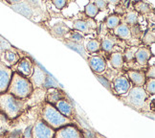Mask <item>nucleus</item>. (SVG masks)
Returning a JSON list of instances; mask_svg holds the SVG:
<instances>
[{"mask_svg":"<svg viewBox=\"0 0 155 138\" xmlns=\"http://www.w3.org/2000/svg\"><path fill=\"white\" fill-rule=\"evenodd\" d=\"M26 100H20L9 93L0 95V112L9 121H14L26 107Z\"/></svg>","mask_w":155,"mask_h":138,"instance_id":"obj_1","label":"nucleus"},{"mask_svg":"<svg viewBox=\"0 0 155 138\" xmlns=\"http://www.w3.org/2000/svg\"><path fill=\"white\" fill-rule=\"evenodd\" d=\"M39 117L42 119V121L46 125H48L50 128H52L55 130L64 127V126L72 125L74 123L72 119H69L63 116L55 106L46 103V102H44L41 105Z\"/></svg>","mask_w":155,"mask_h":138,"instance_id":"obj_2","label":"nucleus"},{"mask_svg":"<svg viewBox=\"0 0 155 138\" xmlns=\"http://www.w3.org/2000/svg\"><path fill=\"white\" fill-rule=\"evenodd\" d=\"M33 92L34 88L28 78L23 77L17 72L13 71V75L11 78L7 93L13 95L14 97L17 99L27 100L33 94Z\"/></svg>","mask_w":155,"mask_h":138,"instance_id":"obj_3","label":"nucleus"},{"mask_svg":"<svg viewBox=\"0 0 155 138\" xmlns=\"http://www.w3.org/2000/svg\"><path fill=\"white\" fill-rule=\"evenodd\" d=\"M120 100L134 109H144L147 106L148 95L144 86H133L129 89L127 95L122 96Z\"/></svg>","mask_w":155,"mask_h":138,"instance_id":"obj_4","label":"nucleus"},{"mask_svg":"<svg viewBox=\"0 0 155 138\" xmlns=\"http://www.w3.org/2000/svg\"><path fill=\"white\" fill-rule=\"evenodd\" d=\"M56 130L46 125L42 119L38 117L33 125L32 138H54Z\"/></svg>","mask_w":155,"mask_h":138,"instance_id":"obj_5","label":"nucleus"},{"mask_svg":"<svg viewBox=\"0 0 155 138\" xmlns=\"http://www.w3.org/2000/svg\"><path fill=\"white\" fill-rule=\"evenodd\" d=\"M48 74L46 73L44 70L40 68V66L37 63H34L33 66V73L28 79L30 82L32 83L33 88L38 89V88H44V85L47 79Z\"/></svg>","mask_w":155,"mask_h":138,"instance_id":"obj_6","label":"nucleus"},{"mask_svg":"<svg viewBox=\"0 0 155 138\" xmlns=\"http://www.w3.org/2000/svg\"><path fill=\"white\" fill-rule=\"evenodd\" d=\"M54 138H83V135L76 125H67L57 130Z\"/></svg>","mask_w":155,"mask_h":138,"instance_id":"obj_7","label":"nucleus"},{"mask_svg":"<svg viewBox=\"0 0 155 138\" xmlns=\"http://www.w3.org/2000/svg\"><path fill=\"white\" fill-rule=\"evenodd\" d=\"M12 75H13V69L0 62V95L7 92Z\"/></svg>","mask_w":155,"mask_h":138,"instance_id":"obj_8","label":"nucleus"},{"mask_svg":"<svg viewBox=\"0 0 155 138\" xmlns=\"http://www.w3.org/2000/svg\"><path fill=\"white\" fill-rule=\"evenodd\" d=\"M33 66L34 63L29 57L21 58L18 62L15 64V72L23 77L29 78L33 73Z\"/></svg>","mask_w":155,"mask_h":138,"instance_id":"obj_9","label":"nucleus"},{"mask_svg":"<svg viewBox=\"0 0 155 138\" xmlns=\"http://www.w3.org/2000/svg\"><path fill=\"white\" fill-rule=\"evenodd\" d=\"M131 88V83L127 78L120 76L117 77L113 81V89H114V92L117 95L124 96L126 95L129 89Z\"/></svg>","mask_w":155,"mask_h":138,"instance_id":"obj_10","label":"nucleus"},{"mask_svg":"<svg viewBox=\"0 0 155 138\" xmlns=\"http://www.w3.org/2000/svg\"><path fill=\"white\" fill-rule=\"evenodd\" d=\"M20 59V57L18 55V53H17V50L15 48L12 50H7L5 51L1 56H0V62L4 63L6 66L8 67H11L15 65L18 61Z\"/></svg>","mask_w":155,"mask_h":138,"instance_id":"obj_11","label":"nucleus"},{"mask_svg":"<svg viewBox=\"0 0 155 138\" xmlns=\"http://www.w3.org/2000/svg\"><path fill=\"white\" fill-rule=\"evenodd\" d=\"M88 64L94 74H102L106 69V62L101 56H91L88 59Z\"/></svg>","mask_w":155,"mask_h":138,"instance_id":"obj_12","label":"nucleus"},{"mask_svg":"<svg viewBox=\"0 0 155 138\" xmlns=\"http://www.w3.org/2000/svg\"><path fill=\"white\" fill-rule=\"evenodd\" d=\"M67 98L66 94L64 93L63 90L61 88H49L46 90V97H45V102L52 106H55L56 103L59 100Z\"/></svg>","mask_w":155,"mask_h":138,"instance_id":"obj_13","label":"nucleus"},{"mask_svg":"<svg viewBox=\"0 0 155 138\" xmlns=\"http://www.w3.org/2000/svg\"><path fill=\"white\" fill-rule=\"evenodd\" d=\"M56 109L61 113V114L65 117H67L69 119L72 118L73 113H74V109L71 102L67 100V98H64L59 100L58 103H56V105L54 106Z\"/></svg>","mask_w":155,"mask_h":138,"instance_id":"obj_14","label":"nucleus"},{"mask_svg":"<svg viewBox=\"0 0 155 138\" xmlns=\"http://www.w3.org/2000/svg\"><path fill=\"white\" fill-rule=\"evenodd\" d=\"M146 72L139 70H128L127 75L130 82L133 83L134 86H144L147 81Z\"/></svg>","mask_w":155,"mask_h":138,"instance_id":"obj_15","label":"nucleus"},{"mask_svg":"<svg viewBox=\"0 0 155 138\" xmlns=\"http://www.w3.org/2000/svg\"><path fill=\"white\" fill-rule=\"evenodd\" d=\"M151 52L147 47H139L137 49L135 55H134V59H136V62L140 65H146L148 62V59H150Z\"/></svg>","mask_w":155,"mask_h":138,"instance_id":"obj_16","label":"nucleus"},{"mask_svg":"<svg viewBox=\"0 0 155 138\" xmlns=\"http://www.w3.org/2000/svg\"><path fill=\"white\" fill-rule=\"evenodd\" d=\"M93 24H95V22L93 21L91 23H89V21H86V20L77 19L73 23V29L78 32L89 34V33H91V31L95 27H96V25H93Z\"/></svg>","mask_w":155,"mask_h":138,"instance_id":"obj_17","label":"nucleus"},{"mask_svg":"<svg viewBox=\"0 0 155 138\" xmlns=\"http://www.w3.org/2000/svg\"><path fill=\"white\" fill-rule=\"evenodd\" d=\"M115 35L124 40H127L131 39V30L127 24H120L115 28Z\"/></svg>","mask_w":155,"mask_h":138,"instance_id":"obj_18","label":"nucleus"},{"mask_svg":"<svg viewBox=\"0 0 155 138\" xmlns=\"http://www.w3.org/2000/svg\"><path fill=\"white\" fill-rule=\"evenodd\" d=\"M110 63L113 68L120 70L124 66V57L121 52H114L110 55Z\"/></svg>","mask_w":155,"mask_h":138,"instance_id":"obj_19","label":"nucleus"},{"mask_svg":"<svg viewBox=\"0 0 155 138\" xmlns=\"http://www.w3.org/2000/svg\"><path fill=\"white\" fill-rule=\"evenodd\" d=\"M121 24V19L117 15H111L107 16L105 20V25L108 29H115Z\"/></svg>","mask_w":155,"mask_h":138,"instance_id":"obj_20","label":"nucleus"},{"mask_svg":"<svg viewBox=\"0 0 155 138\" xmlns=\"http://www.w3.org/2000/svg\"><path fill=\"white\" fill-rule=\"evenodd\" d=\"M114 45H115V39L108 35V37H106L103 39L102 43H101V48L105 52H111L113 48H114Z\"/></svg>","mask_w":155,"mask_h":138,"instance_id":"obj_21","label":"nucleus"},{"mask_svg":"<svg viewBox=\"0 0 155 138\" xmlns=\"http://www.w3.org/2000/svg\"><path fill=\"white\" fill-rule=\"evenodd\" d=\"M99 9L97 8V6L95 5L94 2H90L88 3L85 8H84V13L87 16H89L90 19H94L95 16H96L98 14H99Z\"/></svg>","mask_w":155,"mask_h":138,"instance_id":"obj_22","label":"nucleus"},{"mask_svg":"<svg viewBox=\"0 0 155 138\" xmlns=\"http://www.w3.org/2000/svg\"><path fill=\"white\" fill-rule=\"evenodd\" d=\"M138 19H139V15H138V13L135 11H130L126 15L124 16V21L126 23L124 24H129V25H136L137 22H138Z\"/></svg>","mask_w":155,"mask_h":138,"instance_id":"obj_23","label":"nucleus"},{"mask_svg":"<svg viewBox=\"0 0 155 138\" xmlns=\"http://www.w3.org/2000/svg\"><path fill=\"white\" fill-rule=\"evenodd\" d=\"M134 8L136 9L137 12H139L141 14H147V13H150V11H151L150 4H147L146 2H142V1L135 2Z\"/></svg>","mask_w":155,"mask_h":138,"instance_id":"obj_24","label":"nucleus"},{"mask_svg":"<svg viewBox=\"0 0 155 138\" xmlns=\"http://www.w3.org/2000/svg\"><path fill=\"white\" fill-rule=\"evenodd\" d=\"M100 49H101V42L96 39L89 40L87 42V44H86V50L89 53L98 52Z\"/></svg>","mask_w":155,"mask_h":138,"instance_id":"obj_25","label":"nucleus"},{"mask_svg":"<svg viewBox=\"0 0 155 138\" xmlns=\"http://www.w3.org/2000/svg\"><path fill=\"white\" fill-rule=\"evenodd\" d=\"M138 48L139 47H136V46L127 47L126 49V51H124V54L123 57H124V59H126L127 62H132L134 59V55H135V53H136Z\"/></svg>","mask_w":155,"mask_h":138,"instance_id":"obj_26","label":"nucleus"},{"mask_svg":"<svg viewBox=\"0 0 155 138\" xmlns=\"http://www.w3.org/2000/svg\"><path fill=\"white\" fill-rule=\"evenodd\" d=\"M146 87L144 89L146 90L147 95H154L155 93V79H148L145 82Z\"/></svg>","mask_w":155,"mask_h":138,"instance_id":"obj_27","label":"nucleus"},{"mask_svg":"<svg viewBox=\"0 0 155 138\" xmlns=\"http://www.w3.org/2000/svg\"><path fill=\"white\" fill-rule=\"evenodd\" d=\"M12 49H14V47L12 46L4 38H2L1 35H0V56H1L5 51L12 50Z\"/></svg>","mask_w":155,"mask_h":138,"instance_id":"obj_28","label":"nucleus"},{"mask_svg":"<svg viewBox=\"0 0 155 138\" xmlns=\"http://www.w3.org/2000/svg\"><path fill=\"white\" fill-rule=\"evenodd\" d=\"M44 88H59L58 86V83L54 80V78L50 77L49 75L47 76V79H46V82H45V85H44Z\"/></svg>","mask_w":155,"mask_h":138,"instance_id":"obj_29","label":"nucleus"},{"mask_svg":"<svg viewBox=\"0 0 155 138\" xmlns=\"http://www.w3.org/2000/svg\"><path fill=\"white\" fill-rule=\"evenodd\" d=\"M154 40H155V35L153 32H147L144 35V39H143V42L146 45H150L152 43H154Z\"/></svg>","mask_w":155,"mask_h":138,"instance_id":"obj_30","label":"nucleus"},{"mask_svg":"<svg viewBox=\"0 0 155 138\" xmlns=\"http://www.w3.org/2000/svg\"><path fill=\"white\" fill-rule=\"evenodd\" d=\"M70 39L73 40L74 42H77V43H80V42H82L83 40V35L78 31H73L71 32V35H70Z\"/></svg>","mask_w":155,"mask_h":138,"instance_id":"obj_31","label":"nucleus"},{"mask_svg":"<svg viewBox=\"0 0 155 138\" xmlns=\"http://www.w3.org/2000/svg\"><path fill=\"white\" fill-rule=\"evenodd\" d=\"M95 76H96V78L97 79L102 82V85L105 87V88H107L108 89L109 91H111L112 92V89H111V86H110V82L107 81V79L105 77H104V76H102V75H100V74H95Z\"/></svg>","mask_w":155,"mask_h":138,"instance_id":"obj_32","label":"nucleus"},{"mask_svg":"<svg viewBox=\"0 0 155 138\" xmlns=\"http://www.w3.org/2000/svg\"><path fill=\"white\" fill-rule=\"evenodd\" d=\"M52 4L55 6L57 9L62 10L65 6L67 5V1H65V0H54V1H52Z\"/></svg>","mask_w":155,"mask_h":138,"instance_id":"obj_33","label":"nucleus"},{"mask_svg":"<svg viewBox=\"0 0 155 138\" xmlns=\"http://www.w3.org/2000/svg\"><path fill=\"white\" fill-rule=\"evenodd\" d=\"M95 5L97 6V8L99 9V11H104L107 9V5H108V2L107 1H95L94 2Z\"/></svg>","mask_w":155,"mask_h":138,"instance_id":"obj_34","label":"nucleus"},{"mask_svg":"<svg viewBox=\"0 0 155 138\" xmlns=\"http://www.w3.org/2000/svg\"><path fill=\"white\" fill-rule=\"evenodd\" d=\"M155 67L154 65H151V66L148 68V71L147 72L146 74V78H148V79H154L155 78Z\"/></svg>","mask_w":155,"mask_h":138,"instance_id":"obj_35","label":"nucleus"},{"mask_svg":"<svg viewBox=\"0 0 155 138\" xmlns=\"http://www.w3.org/2000/svg\"><path fill=\"white\" fill-rule=\"evenodd\" d=\"M4 118H5V116H4V115L2 114L1 112H0V122H1V121H2V120H3Z\"/></svg>","mask_w":155,"mask_h":138,"instance_id":"obj_36","label":"nucleus"}]
</instances>
